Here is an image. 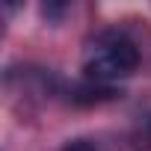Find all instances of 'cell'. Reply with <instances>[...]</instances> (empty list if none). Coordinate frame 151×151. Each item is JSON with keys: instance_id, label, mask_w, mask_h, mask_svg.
Masks as SVG:
<instances>
[{"instance_id": "obj_2", "label": "cell", "mask_w": 151, "mask_h": 151, "mask_svg": "<svg viewBox=\"0 0 151 151\" xmlns=\"http://www.w3.org/2000/svg\"><path fill=\"white\" fill-rule=\"evenodd\" d=\"M62 151H95V145L86 142V139H74V142H68Z\"/></svg>"}, {"instance_id": "obj_1", "label": "cell", "mask_w": 151, "mask_h": 151, "mask_svg": "<svg viewBox=\"0 0 151 151\" xmlns=\"http://www.w3.org/2000/svg\"><path fill=\"white\" fill-rule=\"evenodd\" d=\"M136 65H139V50H136L133 39H127L124 33H116V30L98 33L89 42L86 56H83L86 77L95 80L98 86H107L113 80L130 77L136 71Z\"/></svg>"}]
</instances>
